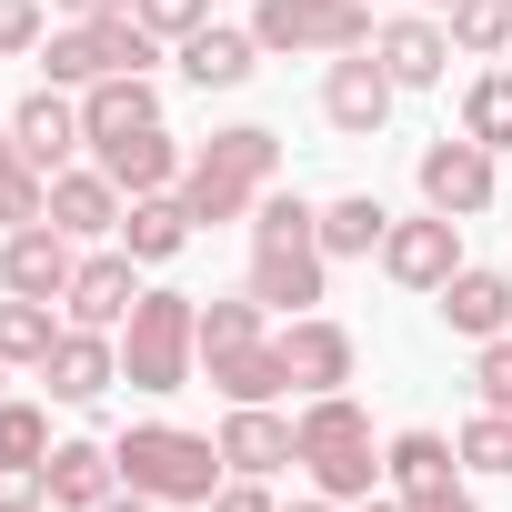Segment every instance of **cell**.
Wrapping results in <instances>:
<instances>
[{"mask_svg": "<svg viewBox=\"0 0 512 512\" xmlns=\"http://www.w3.org/2000/svg\"><path fill=\"white\" fill-rule=\"evenodd\" d=\"M151 121H161V91H151L141 71H111V81H91V101H81L91 151H101V141H131V131H151Z\"/></svg>", "mask_w": 512, "mask_h": 512, "instance_id": "obj_17", "label": "cell"}, {"mask_svg": "<svg viewBox=\"0 0 512 512\" xmlns=\"http://www.w3.org/2000/svg\"><path fill=\"white\" fill-rule=\"evenodd\" d=\"M41 51V0H0V61Z\"/></svg>", "mask_w": 512, "mask_h": 512, "instance_id": "obj_40", "label": "cell"}, {"mask_svg": "<svg viewBox=\"0 0 512 512\" xmlns=\"http://www.w3.org/2000/svg\"><path fill=\"white\" fill-rule=\"evenodd\" d=\"M382 231H392V211H382L372 191H342V201L322 211V251H332V262H372Z\"/></svg>", "mask_w": 512, "mask_h": 512, "instance_id": "obj_24", "label": "cell"}, {"mask_svg": "<svg viewBox=\"0 0 512 512\" xmlns=\"http://www.w3.org/2000/svg\"><path fill=\"white\" fill-rule=\"evenodd\" d=\"M101 51H111V71H151V61H161V31H141L131 11H111V21H101Z\"/></svg>", "mask_w": 512, "mask_h": 512, "instance_id": "obj_36", "label": "cell"}, {"mask_svg": "<svg viewBox=\"0 0 512 512\" xmlns=\"http://www.w3.org/2000/svg\"><path fill=\"white\" fill-rule=\"evenodd\" d=\"M292 442H302V472L332 492V502H362L372 492V422H362V402L352 392H312V412L292 422Z\"/></svg>", "mask_w": 512, "mask_h": 512, "instance_id": "obj_2", "label": "cell"}, {"mask_svg": "<svg viewBox=\"0 0 512 512\" xmlns=\"http://www.w3.org/2000/svg\"><path fill=\"white\" fill-rule=\"evenodd\" d=\"M442 21H452L462 51H502V41H512V0H452Z\"/></svg>", "mask_w": 512, "mask_h": 512, "instance_id": "obj_34", "label": "cell"}, {"mask_svg": "<svg viewBox=\"0 0 512 512\" xmlns=\"http://www.w3.org/2000/svg\"><path fill=\"white\" fill-rule=\"evenodd\" d=\"M121 181L111 171H51V221L71 231V241H91V231H121Z\"/></svg>", "mask_w": 512, "mask_h": 512, "instance_id": "obj_19", "label": "cell"}, {"mask_svg": "<svg viewBox=\"0 0 512 512\" xmlns=\"http://www.w3.org/2000/svg\"><path fill=\"white\" fill-rule=\"evenodd\" d=\"M211 512H272V492L241 472V482H221V492H211Z\"/></svg>", "mask_w": 512, "mask_h": 512, "instance_id": "obj_42", "label": "cell"}, {"mask_svg": "<svg viewBox=\"0 0 512 512\" xmlns=\"http://www.w3.org/2000/svg\"><path fill=\"white\" fill-rule=\"evenodd\" d=\"M322 262H332V251L322 241H272V251H251V302H262V312H312L322 302Z\"/></svg>", "mask_w": 512, "mask_h": 512, "instance_id": "obj_8", "label": "cell"}, {"mask_svg": "<svg viewBox=\"0 0 512 512\" xmlns=\"http://www.w3.org/2000/svg\"><path fill=\"white\" fill-rule=\"evenodd\" d=\"M221 462L231 472H282V462H302V442H292V422L272 412V402H231V422H221Z\"/></svg>", "mask_w": 512, "mask_h": 512, "instance_id": "obj_14", "label": "cell"}, {"mask_svg": "<svg viewBox=\"0 0 512 512\" xmlns=\"http://www.w3.org/2000/svg\"><path fill=\"white\" fill-rule=\"evenodd\" d=\"M432 11H452V0H432Z\"/></svg>", "mask_w": 512, "mask_h": 512, "instance_id": "obj_47", "label": "cell"}, {"mask_svg": "<svg viewBox=\"0 0 512 512\" xmlns=\"http://www.w3.org/2000/svg\"><path fill=\"white\" fill-rule=\"evenodd\" d=\"M211 382H221L231 402H272V392H292V362H282V342H251V352L211 362Z\"/></svg>", "mask_w": 512, "mask_h": 512, "instance_id": "obj_26", "label": "cell"}, {"mask_svg": "<svg viewBox=\"0 0 512 512\" xmlns=\"http://www.w3.org/2000/svg\"><path fill=\"white\" fill-rule=\"evenodd\" d=\"M362 512H412V502H362Z\"/></svg>", "mask_w": 512, "mask_h": 512, "instance_id": "obj_46", "label": "cell"}, {"mask_svg": "<svg viewBox=\"0 0 512 512\" xmlns=\"http://www.w3.org/2000/svg\"><path fill=\"white\" fill-rule=\"evenodd\" d=\"M111 492H121V452H101V442H51V502L101 512Z\"/></svg>", "mask_w": 512, "mask_h": 512, "instance_id": "obj_22", "label": "cell"}, {"mask_svg": "<svg viewBox=\"0 0 512 512\" xmlns=\"http://www.w3.org/2000/svg\"><path fill=\"white\" fill-rule=\"evenodd\" d=\"M121 482L151 492V502H211L221 442H201V432H181V422H141V432L121 442Z\"/></svg>", "mask_w": 512, "mask_h": 512, "instance_id": "obj_3", "label": "cell"}, {"mask_svg": "<svg viewBox=\"0 0 512 512\" xmlns=\"http://www.w3.org/2000/svg\"><path fill=\"white\" fill-rule=\"evenodd\" d=\"M251 201H262V181H251L231 151H211V141H201V161L181 171V211H191V221H241Z\"/></svg>", "mask_w": 512, "mask_h": 512, "instance_id": "obj_15", "label": "cell"}, {"mask_svg": "<svg viewBox=\"0 0 512 512\" xmlns=\"http://www.w3.org/2000/svg\"><path fill=\"white\" fill-rule=\"evenodd\" d=\"M71 231L61 221H31V231H11V251H0V282H11V292H31V302H61L71 292Z\"/></svg>", "mask_w": 512, "mask_h": 512, "instance_id": "obj_9", "label": "cell"}, {"mask_svg": "<svg viewBox=\"0 0 512 512\" xmlns=\"http://www.w3.org/2000/svg\"><path fill=\"white\" fill-rule=\"evenodd\" d=\"M41 382H51V402H101V392L121 382V352H111L101 332H81V322H61V342H51V362H41Z\"/></svg>", "mask_w": 512, "mask_h": 512, "instance_id": "obj_13", "label": "cell"}, {"mask_svg": "<svg viewBox=\"0 0 512 512\" xmlns=\"http://www.w3.org/2000/svg\"><path fill=\"white\" fill-rule=\"evenodd\" d=\"M131 302H141L131 251H101V262H81V272H71V292H61V312H71L81 332H121V322H131Z\"/></svg>", "mask_w": 512, "mask_h": 512, "instance_id": "obj_11", "label": "cell"}, {"mask_svg": "<svg viewBox=\"0 0 512 512\" xmlns=\"http://www.w3.org/2000/svg\"><path fill=\"white\" fill-rule=\"evenodd\" d=\"M452 462H462V452H452L442 432H402V442L382 452V472H392L402 492H432V482H452Z\"/></svg>", "mask_w": 512, "mask_h": 512, "instance_id": "obj_28", "label": "cell"}, {"mask_svg": "<svg viewBox=\"0 0 512 512\" xmlns=\"http://www.w3.org/2000/svg\"><path fill=\"white\" fill-rule=\"evenodd\" d=\"M251 342H262V302H211L201 312V362H231V352H251Z\"/></svg>", "mask_w": 512, "mask_h": 512, "instance_id": "obj_32", "label": "cell"}, {"mask_svg": "<svg viewBox=\"0 0 512 512\" xmlns=\"http://www.w3.org/2000/svg\"><path fill=\"white\" fill-rule=\"evenodd\" d=\"M71 21H111V11H131V0H61Z\"/></svg>", "mask_w": 512, "mask_h": 512, "instance_id": "obj_43", "label": "cell"}, {"mask_svg": "<svg viewBox=\"0 0 512 512\" xmlns=\"http://www.w3.org/2000/svg\"><path fill=\"white\" fill-rule=\"evenodd\" d=\"M51 342H61V322H51V302H31V292H11L0 302V362H51Z\"/></svg>", "mask_w": 512, "mask_h": 512, "instance_id": "obj_27", "label": "cell"}, {"mask_svg": "<svg viewBox=\"0 0 512 512\" xmlns=\"http://www.w3.org/2000/svg\"><path fill=\"white\" fill-rule=\"evenodd\" d=\"M251 41L262 51H372V0H262Z\"/></svg>", "mask_w": 512, "mask_h": 512, "instance_id": "obj_4", "label": "cell"}, {"mask_svg": "<svg viewBox=\"0 0 512 512\" xmlns=\"http://www.w3.org/2000/svg\"><path fill=\"white\" fill-rule=\"evenodd\" d=\"M251 61H262V41H251V31H221V21H201V31L181 41V81H191V91H241Z\"/></svg>", "mask_w": 512, "mask_h": 512, "instance_id": "obj_18", "label": "cell"}, {"mask_svg": "<svg viewBox=\"0 0 512 512\" xmlns=\"http://www.w3.org/2000/svg\"><path fill=\"white\" fill-rule=\"evenodd\" d=\"M0 462H51V422L31 402H0Z\"/></svg>", "mask_w": 512, "mask_h": 512, "instance_id": "obj_35", "label": "cell"}, {"mask_svg": "<svg viewBox=\"0 0 512 512\" xmlns=\"http://www.w3.org/2000/svg\"><path fill=\"white\" fill-rule=\"evenodd\" d=\"M452 452H462L472 472H492V482H502V472H512V412H492V402H482V422H462V442H452Z\"/></svg>", "mask_w": 512, "mask_h": 512, "instance_id": "obj_33", "label": "cell"}, {"mask_svg": "<svg viewBox=\"0 0 512 512\" xmlns=\"http://www.w3.org/2000/svg\"><path fill=\"white\" fill-rule=\"evenodd\" d=\"M442 322H452L462 342H492V332H512V282H502V272H472V262H462V272L442 282Z\"/></svg>", "mask_w": 512, "mask_h": 512, "instance_id": "obj_20", "label": "cell"}, {"mask_svg": "<svg viewBox=\"0 0 512 512\" xmlns=\"http://www.w3.org/2000/svg\"><path fill=\"white\" fill-rule=\"evenodd\" d=\"M372 61H382L402 91H432V81L452 71V31H442V21H392V31H372Z\"/></svg>", "mask_w": 512, "mask_h": 512, "instance_id": "obj_16", "label": "cell"}, {"mask_svg": "<svg viewBox=\"0 0 512 512\" xmlns=\"http://www.w3.org/2000/svg\"><path fill=\"white\" fill-rule=\"evenodd\" d=\"M402 502H412V512H482V502L462 492V472H452V482H432V492H402Z\"/></svg>", "mask_w": 512, "mask_h": 512, "instance_id": "obj_41", "label": "cell"}, {"mask_svg": "<svg viewBox=\"0 0 512 512\" xmlns=\"http://www.w3.org/2000/svg\"><path fill=\"white\" fill-rule=\"evenodd\" d=\"M282 362H292L302 392H342V382H352V332L322 322V312H292V322H282Z\"/></svg>", "mask_w": 512, "mask_h": 512, "instance_id": "obj_12", "label": "cell"}, {"mask_svg": "<svg viewBox=\"0 0 512 512\" xmlns=\"http://www.w3.org/2000/svg\"><path fill=\"white\" fill-rule=\"evenodd\" d=\"M131 21L161 31V41H191V31L211 21V0H131Z\"/></svg>", "mask_w": 512, "mask_h": 512, "instance_id": "obj_37", "label": "cell"}, {"mask_svg": "<svg viewBox=\"0 0 512 512\" xmlns=\"http://www.w3.org/2000/svg\"><path fill=\"white\" fill-rule=\"evenodd\" d=\"M11 141H21L31 171H71V151H81L91 131H81V101H61V81H51V91H31V101L11 111Z\"/></svg>", "mask_w": 512, "mask_h": 512, "instance_id": "obj_10", "label": "cell"}, {"mask_svg": "<svg viewBox=\"0 0 512 512\" xmlns=\"http://www.w3.org/2000/svg\"><path fill=\"white\" fill-rule=\"evenodd\" d=\"M181 241H191V211H181V191H141V201L121 211V251H131V262H171Z\"/></svg>", "mask_w": 512, "mask_h": 512, "instance_id": "obj_23", "label": "cell"}, {"mask_svg": "<svg viewBox=\"0 0 512 512\" xmlns=\"http://www.w3.org/2000/svg\"><path fill=\"white\" fill-rule=\"evenodd\" d=\"M392 71L382 61H362V51H332V81H322V111H332V131H352V141H372L382 121H392Z\"/></svg>", "mask_w": 512, "mask_h": 512, "instance_id": "obj_7", "label": "cell"}, {"mask_svg": "<svg viewBox=\"0 0 512 512\" xmlns=\"http://www.w3.org/2000/svg\"><path fill=\"white\" fill-rule=\"evenodd\" d=\"M41 61H51V81H81V91H91V81H111L101 21H71V31H51V51H41Z\"/></svg>", "mask_w": 512, "mask_h": 512, "instance_id": "obj_30", "label": "cell"}, {"mask_svg": "<svg viewBox=\"0 0 512 512\" xmlns=\"http://www.w3.org/2000/svg\"><path fill=\"white\" fill-rule=\"evenodd\" d=\"M292 512H342V502H332V492H312V502H292Z\"/></svg>", "mask_w": 512, "mask_h": 512, "instance_id": "obj_45", "label": "cell"}, {"mask_svg": "<svg viewBox=\"0 0 512 512\" xmlns=\"http://www.w3.org/2000/svg\"><path fill=\"white\" fill-rule=\"evenodd\" d=\"M201 362V302L191 292H141L121 322V382L131 392H181Z\"/></svg>", "mask_w": 512, "mask_h": 512, "instance_id": "obj_1", "label": "cell"}, {"mask_svg": "<svg viewBox=\"0 0 512 512\" xmlns=\"http://www.w3.org/2000/svg\"><path fill=\"white\" fill-rule=\"evenodd\" d=\"M51 502V462H0V512H41Z\"/></svg>", "mask_w": 512, "mask_h": 512, "instance_id": "obj_39", "label": "cell"}, {"mask_svg": "<svg viewBox=\"0 0 512 512\" xmlns=\"http://www.w3.org/2000/svg\"><path fill=\"white\" fill-rule=\"evenodd\" d=\"M272 241H322V211L302 191H272V201H251V251H272Z\"/></svg>", "mask_w": 512, "mask_h": 512, "instance_id": "obj_31", "label": "cell"}, {"mask_svg": "<svg viewBox=\"0 0 512 512\" xmlns=\"http://www.w3.org/2000/svg\"><path fill=\"white\" fill-rule=\"evenodd\" d=\"M101 171L141 201V191H181V151H171V131L151 121V131H131V141H101Z\"/></svg>", "mask_w": 512, "mask_h": 512, "instance_id": "obj_21", "label": "cell"}, {"mask_svg": "<svg viewBox=\"0 0 512 512\" xmlns=\"http://www.w3.org/2000/svg\"><path fill=\"white\" fill-rule=\"evenodd\" d=\"M462 131H472L482 151H512V71H482V81L462 91Z\"/></svg>", "mask_w": 512, "mask_h": 512, "instance_id": "obj_29", "label": "cell"}, {"mask_svg": "<svg viewBox=\"0 0 512 512\" xmlns=\"http://www.w3.org/2000/svg\"><path fill=\"white\" fill-rule=\"evenodd\" d=\"M0 221H11V231H31V221H51V171H31L11 131H0Z\"/></svg>", "mask_w": 512, "mask_h": 512, "instance_id": "obj_25", "label": "cell"}, {"mask_svg": "<svg viewBox=\"0 0 512 512\" xmlns=\"http://www.w3.org/2000/svg\"><path fill=\"white\" fill-rule=\"evenodd\" d=\"M101 512H151V492H111V502H101Z\"/></svg>", "mask_w": 512, "mask_h": 512, "instance_id": "obj_44", "label": "cell"}, {"mask_svg": "<svg viewBox=\"0 0 512 512\" xmlns=\"http://www.w3.org/2000/svg\"><path fill=\"white\" fill-rule=\"evenodd\" d=\"M422 201H432V211H452V221L492 211V151H482L472 131H462V141L442 131V141L422 151Z\"/></svg>", "mask_w": 512, "mask_h": 512, "instance_id": "obj_6", "label": "cell"}, {"mask_svg": "<svg viewBox=\"0 0 512 512\" xmlns=\"http://www.w3.org/2000/svg\"><path fill=\"white\" fill-rule=\"evenodd\" d=\"M472 392H482L492 412H512V332H492V342H482V362H472Z\"/></svg>", "mask_w": 512, "mask_h": 512, "instance_id": "obj_38", "label": "cell"}, {"mask_svg": "<svg viewBox=\"0 0 512 512\" xmlns=\"http://www.w3.org/2000/svg\"><path fill=\"white\" fill-rule=\"evenodd\" d=\"M382 272H392L402 292H442V282L462 272V221H452V211L392 221V231H382Z\"/></svg>", "mask_w": 512, "mask_h": 512, "instance_id": "obj_5", "label": "cell"}]
</instances>
